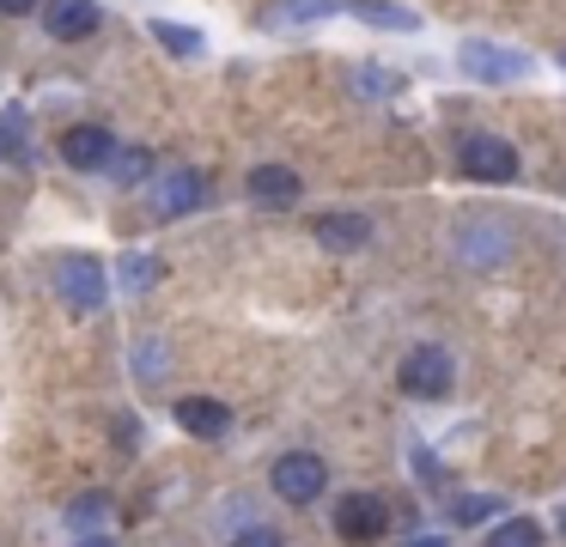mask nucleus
Instances as JSON below:
<instances>
[{
    "label": "nucleus",
    "instance_id": "obj_27",
    "mask_svg": "<svg viewBox=\"0 0 566 547\" xmlns=\"http://www.w3.org/2000/svg\"><path fill=\"white\" fill-rule=\"evenodd\" d=\"M560 535H566V511H560Z\"/></svg>",
    "mask_w": 566,
    "mask_h": 547
},
{
    "label": "nucleus",
    "instance_id": "obj_21",
    "mask_svg": "<svg viewBox=\"0 0 566 547\" xmlns=\"http://www.w3.org/2000/svg\"><path fill=\"white\" fill-rule=\"evenodd\" d=\"M104 511H111V498H104V493H92V498H80V505L67 511V523H74V529H92V523H98Z\"/></svg>",
    "mask_w": 566,
    "mask_h": 547
},
{
    "label": "nucleus",
    "instance_id": "obj_5",
    "mask_svg": "<svg viewBox=\"0 0 566 547\" xmlns=\"http://www.w3.org/2000/svg\"><path fill=\"white\" fill-rule=\"evenodd\" d=\"M457 61H463L469 80H493V85L524 80V73H530V55H517V49H500V43H463V49H457Z\"/></svg>",
    "mask_w": 566,
    "mask_h": 547
},
{
    "label": "nucleus",
    "instance_id": "obj_7",
    "mask_svg": "<svg viewBox=\"0 0 566 547\" xmlns=\"http://www.w3.org/2000/svg\"><path fill=\"white\" fill-rule=\"evenodd\" d=\"M62 158L74 170H104L116 158V140H111V128H98V122H80V128H67L62 134Z\"/></svg>",
    "mask_w": 566,
    "mask_h": 547
},
{
    "label": "nucleus",
    "instance_id": "obj_2",
    "mask_svg": "<svg viewBox=\"0 0 566 547\" xmlns=\"http://www.w3.org/2000/svg\"><path fill=\"white\" fill-rule=\"evenodd\" d=\"M396 383H402V396H415V401H444L451 396V353L444 347H415L402 359V377H396Z\"/></svg>",
    "mask_w": 566,
    "mask_h": 547
},
{
    "label": "nucleus",
    "instance_id": "obj_1",
    "mask_svg": "<svg viewBox=\"0 0 566 547\" xmlns=\"http://www.w3.org/2000/svg\"><path fill=\"white\" fill-rule=\"evenodd\" d=\"M274 493L286 498V505H311V498H323V486H329V469H323L317 450H286L281 462H274Z\"/></svg>",
    "mask_w": 566,
    "mask_h": 547
},
{
    "label": "nucleus",
    "instance_id": "obj_12",
    "mask_svg": "<svg viewBox=\"0 0 566 547\" xmlns=\"http://www.w3.org/2000/svg\"><path fill=\"white\" fill-rule=\"evenodd\" d=\"M250 194L269 207H286V201H298V177L286 165H262V170H250Z\"/></svg>",
    "mask_w": 566,
    "mask_h": 547
},
{
    "label": "nucleus",
    "instance_id": "obj_24",
    "mask_svg": "<svg viewBox=\"0 0 566 547\" xmlns=\"http://www.w3.org/2000/svg\"><path fill=\"white\" fill-rule=\"evenodd\" d=\"M43 0H0V12H7V19H19V12H38Z\"/></svg>",
    "mask_w": 566,
    "mask_h": 547
},
{
    "label": "nucleus",
    "instance_id": "obj_11",
    "mask_svg": "<svg viewBox=\"0 0 566 547\" xmlns=\"http://www.w3.org/2000/svg\"><path fill=\"white\" fill-rule=\"evenodd\" d=\"M366 238H371V225L359 213H323L317 219V243H323V250H359Z\"/></svg>",
    "mask_w": 566,
    "mask_h": 547
},
{
    "label": "nucleus",
    "instance_id": "obj_10",
    "mask_svg": "<svg viewBox=\"0 0 566 547\" xmlns=\"http://www.w3.org/2000/svg\"><path fill=\"white\" fill-rule=\"evenodd\" d=\"M329 12H342V0H269L256 12V24L262 31H286V24H311V19H329Z\"/></svg>",
    "mask_w": 566,
    "mask_h": 547
},
{
    "label": "nucleus",
    "instance_id": "obj_20",
    "mask_svg": "<svg viewBox=\"0 0 566 547\" xmlns=\"http://www.w3.org/2000/svg\"><path fill=\"white\" fill-rule=\"evenodd\" d=\"M135 377H140V383H165V347H159V340H140V347H135Z\"/></svg>",
    "mask_w": 566,
    "mask_h": 547
},
{
    "label": "nucleus",
    "instance_id": "obj_4",
    "mask_svg": "<svg viewBox=\"0 0 566 547\" xmlns=\"http://www.w3.org/2000/svg\"><path fill=\"white\" fill-rule=\"evenodd\" d=\"M457 165H463V177H475V182H512L517 177V152L500 140V134H469V140L457 146Z\"/></svg>",
    "mask_w": 566,
    "mask_h": 547
},
{
    "label": "nucleus",
    "instance_id": "obj_17",
    "mask_svg": "<svg viewBox=\"0 0 566 547\" xmlns=\"http://www.w3.org/2000/svg\"><path fill=\"white\" fill-rule=\"evenodd\" d=\"M147 170H153V152H147V146H128V152H116V158H111V177L123 182V189H135V182L147 177Z\"/></svg>",
    "mask_w": 566,
    "mask_h": 547
},
{
    "label": "nucleus",
    "instance_id": "obj_8",
    "mask_svg": "<svg viewBox=\"0 0 566 547\" xmlns=\"http://www.w3.org/2000/svg\"><path fill=\"white\" fill-rule=\"evenodd\" d=\"M104 24L98 0H50V36L55 43H80V36H92Z\"/></svg>",
    "mask_w": 566,
    "mask_h": 547
},
{
    "label": "nucleus",
    "instance_id": "obj_13",
    "mask_svg": "<svg viewBox=\"0 0 566 547\" xmlns=\"http://www.w3.org/2000/svg\"><path fill=\"white\" fill-rule=\"evenodd\" d=\"M196 201H201V177H196V170H171V177L159 182V213H165V219L189 213Z\"/></svg>",
    "mask_w": 566,
    "mask_h": 547
},
{
    "label": "nucleus",
    "instance_id": "obj_16",
    "mask_svg": "<svg viewBox=\"0 0 566 547\" xmlns=\"http://www.w3.org/2000/svg\"><path fill=\"white\" fill-rule=\"evenodd\" d=\"M481 547H542V529H536V517H505L488 529Z\"/></svg>",
    "mask_w": 566,
    "mask_h": 547
},
{
    "label": "nucleus",
    "instance_id": "obj_6",
    "mask_svg": "<svg viewBox=\"0 0 566 547\" xmlns=\"http://www.w3.org/2000/svg\"><path fill=\"white\" fill-rule=\"evenodd\" d=\"M55 292H62L74 311H98L104 292H111V280H104V267L92 262V255H67L62 274H55Z\"/></svg>",
    "mask_w": 566,
    "mask_h": 547
},
{
    "label": "nucleus",
    "instance_id": "obj_14",
    "mask_svg": "<svg viewBox=\"0 0 566 547\" xmlns=\"http://www.w3.org/2000/svg\"><path fill=\"white\" fill-rule=\"evenodd\" d=\"M488 517H505V498L500 493H463V498H451V523H457V529H475V523H488Z\"/></svg>",
    "mask_w": 566,
    "mask_h": 547
},
{
    "label": "nucleus",
    "instance_id": "obj_15",
    "mask_svg": "<svg viewBox=\"0 0 566 547\" xmlns=\"http://www.w3.org/2000/svg\"><path fill=\"white\" fill-rule=\"evenodd\" d=\"M347 12H359L366 24H384V31H415V12L396 7V0H347Z\"/></svg>",
    "mask_w": 566,
    "mask_h": 547
},
{
    "label": "nucleus",
    "instance_id": "obj_3",
    "mask_svg": "<svg viewBox=\"0 0 566 547\" xmlns=\"http://www.w3.org/2000/svg\"><path fill=\"white\" fill-rule=\"evenodd\" d=\"M335 535L354 547L378 541V535H390V505H384L378 493H347L342 505H335Z\"/></svg>",
    "mask_w": 566,
    "mask_h": 547
},
{
    "label": "nucleus",
    "instance_id": "obj_25",
    "mask_svg": "<svg viewBox=\"0 0 566 547\" xmlns=\"http://www.w3.org/2000/svg\"><path fill=\"white\" fill-rule=\"evenodd\" d=\"M408 547H444V541H439V535H420V541H408Z\"/></svg>",
    "mask_w": 566,
    "mask_h": 547
},
{
    "label": "nucleus",
    "instance_id": "obj_23",
    "mask_svg": "<svg viewBox=\"0 0 566 547\" xmlns=\"http://www.w3.org/2000/svg\"><path fill=\"white\" fill-rule=\"evenodd\" d=\"M415 469H420V481H427V486H432V481H439V474H444L439 462L427 456V444H415Z\"/></svg>",
    "mask_w": 566,
    "mask_h": 547
},
{
    "label": "nucleus",
    "instance_id": "obj_18",
    "mask_svg": "<svg viewBox=\"0 0 566 547\" xmlns=\"http://www.w3.org/2000/svg\"><path fill=\"white\" fill-rule=\"evenodd\" d=\"M153 36H159L171 55H201V36L189 24H171V19H153Z\"/></svg>",
    "mask_w": 566,
    "mask_h": 547
},
{
    "label": "nucleus",
    "instance_id": "obj_19",
    "mask_svg": "<svg viewBox=\"0 0 566 547\" xmlns=\"http://www.w3.org/2000/svg\"><path fill=\"white\" fill-rule=\"evenodd\" d=\"M159 274H165L159 255H123V286H128V292H147Z\"/></svg>",
    "mask_w": 566,
    "mask_h": 547
},
{
    "label": "nucleus",
    "instance_id": "obj_26",
    "mask_svg": "<svg viewBox=\"0 0 566 547\" xmlns=\"http://www.w3.org/2000/svg\"><path fill=\"white\" fill-rule=\"evenodd\" d=\"M80 547H111V541H80Z\"/></svg>",
    "mask_w": 566,
    "mask_h": 547
},
{
    "label": "nucleus",
    "instance_id": "obj_9",
    "mask_svg": "<svg viewBox=\"0 0 566 547\" xmlns=\"http://www.w3.org/2000/svg\"><path fill=\"white\" fill-rule=\"evenodd\" d=\"M177 425H184L189 438H226V425H232V408L213 396H184L177 401Z\"/></svg>",
    "mask_w": 566,
    "mask_h": 547
},
{
    "label": "nucleus",
    "instance_id": "obj_22",
    "mask_svg": "<svg viewBox=\"0 0 566 547\" xmlns=\"http://www.w3.org/2000/svg\"><path fill=\"white\" fill-rule=\"evenodd\" d=\"M232 547H286L274 529H244V535H232Z\"/></svg>",
    "mask_w": 566,
    "mask_h": 547
}]
</instances>
